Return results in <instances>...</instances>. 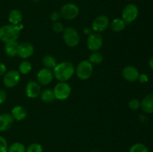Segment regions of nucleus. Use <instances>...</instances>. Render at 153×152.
<instances>
[{"label":"nucleus","mask_w":153,"mask_h":152,"mask_svg":"<svg viewBox=\"0 0 153 152\" xmlns=\"http://www.w3.org/2000/svg\"><path fill=\"white\" fill-rule=\"evenodd\" d=\"M103 45L102 36L100 33H91L87 39V46L91 52H98Z\"/></svg>","instance_id":"nucleus-9"},{"label":"nucleus","mask_w":153,"mask_h":152,"mask_svg":"<svg viewBox=\"0 0 153 152\" xmlns=\"http://www.w3.org/2000/svg\"><path fill=\"white\" fill-rule=\"evenodd\" d=\"M126 25V23L124 22L122 18H115L112 20V22H110L109 26L112 31L115 33H119L125 29Z\"/></svg>","instance_id":"nucleus-19"},{"label":"nucleus","mask_w":153,"mask_h":152,"mask_svg":"<svg viewBox=\"0 0 153 152\" xmlns=\"http://www.w3.org/2000/svg\"><path fill=\"white\" fill-rule=\"evenodd\" d=\"M122 75L127 81L134 82L138 80L140 73L136 67L133 66H126L123 69Z\"/></svg>","instance_id":"nucleus-14"},{"label":"nucleus","mask_w":153,"mask_h":152,"mask_svg":"<svg viewBox=\"0 0 153 152\" xmlns=\"http://www.w3.org/2000/svg\"><path fill=\"white\" fill-rule=\"evenodd\" d=\"M8 148V144L4 137L0 136V152H7Z\"/></svg>","instance_id":"nucleus-30"},{"label":"nucleus","mask_w":153,"mask_h":152,"mask_svg":"<svg viewBox=\"0 0 153 152\" xmlns=\"http://www.w3.org/2000/svg\"><path fill=\"white\" fill-rule=\"evenodd\" d=\"M25 95L29 98H36L40 96L41 92V86L34 80H30L25 87Z\"/></svg>","instance_id":"nucleus-13"},{"label":"nucleus","mask_w":153,"mask_h":152,"mask_svg":"<svg viewBox=\"0 0 153 152\" xmlns=\"http://www.w3.org/2000/svg\"><path fill=\"white\" fill-rule=\"evenodd\" d=\"M64 28H65V27H64V24H63L62 22H59V21L53 22V24H52V31H53L55 33H57V34L63 33Z\"/></svg>","instance_id":"nucleus-28"},{"label":"nucleus","mask_w":153,"mask_h":152,"mask_svg":"<svg viewBox=\"0 0 153 152\" xmlns=\"http://www.w3.org/2000/svg\"><path fill=\"white\" fill-rule=\"evenodd\" d=\"M22 28L23 25L22 24L18 25L11 24L3 25L0 28V40L4 43L16 41L20 35V31Z\"/></svg>","instance_id":"nucleus-2"},{"label":"nucleus","mask_w":153,"mask_h":152,"mask_svg":"<svg viewBox=\"0 0 153 152\" xmlns=\"http://www.w3.org/2000/svg\"><path fill=\"white\" fill-rule=\"evenodd\" d=\"M60 18H61V15H60L59 11H53L52 13H51L50 16H49V19L53 22H58Z\"/></svg>","instance_id":"nucleus-31"},{"label":"nucleus","mask_w":153,"mask_h":152,"mask_svg":"<svg viewBox=\"0 0 153 152\" xmlns=\"http://www.w3.org/2000/svg\"><path fill=\"white\" fill-rule=\"evenodd\" d=\"M34 53V47L31 43L23 42L19 43L17 48V55L16 56L19 57L22 59H27L32 56Z\"/></svg>","instance_id":"nucleus-12"},{"label":"nucleus","mask_w":153,"mask_h":152,"mask_svg":"<svg viewBox=\"0 0 153 152\" xmlns=\"http://www.w3.org/2000/svg\"><path fill=\"white\" fill-rule=\"evenodd\" d=\"M54 77L59 82H67L73 77L76 73V67L73 63L69 61H62L58 63L56 66L52 70Z\"/></svg>","instance_id":"nucleus-1"},{"label":"nucleus","mask_w":153,"mask_h":152,"mask_svg":"<svg viewBox=\"0 0 153 152\" xmlns=\"http://www.w3.org/2000/svg\"><path fill=\"white\" fill-rule=\"evenodd\" d=\"M7 94L4 89H0V104H3L6 101Z\"/></svg>","instance_id":"nucleus-32"},{"label":"nucleus","mask_w":153,"mask_h":152,"mask_svg":"<svg viewBox=\"0 0 153 152\" xmlns=\"http://www.w3.org/2000/svg\"><path fill=\"white\" fill-rule=\"evenodd\" d=\"M32 70V65L28 61H23L19 65V72L20 75H27Z\"/></svg>","instance_id":"nucleus-24"},{"label":"nucleus","mask_w":153,"mask_h":152,"mask_svg":"<svg viewBox=\"0 0 153 152\" xmlns=\"http://www.w3.org/2000/svg\"><path fill=\"white\" fill-rule=\"evenodd\" d=\"M110 25L109 18L105 15H100L94 19L91 28L96 33H102L105 31Z\"/></svg>","instance_id":"nucleus-10"},{"label":"nucleus","mask_w":153,"mask_h":152,"mask_svg":"<svg viewBox=\"0 0 153 152\" xmlns=\"http://www.w3.org/2000/svg\"><path fill=\"white\" fill-rule=\"evenodd\" d=\"M53 92L56 100L64 101L70 96L72 92L71 86L67 82H58L53 88Z\"/></svg>","instance_id":"nucleus-5"},{"label":"nucleus","mask_w":153,"mask_h":152,"mask_svg":"<svg viewBox=\"0 0 153 152\" xmlns=\"http://www.w3.org/2000/svg\"><path fill=\"white\" fill-rule=\"evenodd\" d=\"M31 1H32V2H34V3H37V2H38L40 0H31Z\"/></svg>","instance_id":"nucleus-37"},{"label":"nucleus","mask_w":153,"mask_h":152,"mask_svg":"<svg viewBox=\"0 0 153 152\" xmlns=\"http://www.w3.org/2000/svg\"><path fill=\"white\" fill-rule=\"evenodd\" d=\"M6 72H7V67L5 64L0 62V76H4Z\"/></svg>","instance_id":"nucleus-33"},{"label":"nucleus","mask_w":153,"mask_h":152,"mask_svg":"<svg viewBox=\"0 0 153 152\" xmlns=\"http://www.w3.org/2000/svg\"><path fill=\"white\" fill-rule=\"evenodd\" d=\"M61 17L66 20H73L79 14V8L76 4L67 3L61 7L59 10Z\"/></svg>","instance_id":"nucleus-6"},{"label":"nucleus","mask_w":153,"mask_h":152,"mask_svg":"<svg viewBox=\"0 0 153 152\" xmlns=\"http://www.w3.org/2000/svg\"><path fill=\"white\" fill-rule=\"evenodd\" d=\"M25 146L19 142H13L8 146L7 152H25Z\"/></svg>","instance_id":"nucleus-25"},{"label":"nucleus","mask_w":153,"mask_h":152,"mask_svg":"<svg viewBox=\"0 0 153 152\" xmlns=\"http://www.w3.org/2000/svg\"><path fill=\"white\" fill-rule=\"evenodd\" d=\"M13 116L10 113H4L0 114V131L4 132L11 128L13 123Z\"/></svg>","instance_id":"nucleus-15"},{"label":"nucleus","mask_w":153,"mask_h":152,"mask_svg":"<svg viewBox=\"0 0 153 152\" xmlns=\"http://www.w3.org/2000/svg\"><path fill=\"white\" fill-rule=\"evenodd\" d=\"M128 106L131 110H137L140 107V101L137 98H132L128 101Z\"/></svg>","instance_id":"nucleus-29"},{"label":"nucleus","mask_w":153,"mask_h":152,"mask_svg":"<svg viewBox=\"0 0 153 152\" xmlns=\"http://www.w3.org/2000/svg\"><path fill=\"white\" fill-rule=\"evenodd\" d=\"M138 80H139V81L140 82V83H146V82L148 81L149 78H148L147 75L140 74V75H139V77H138Z\"/></svg>","instance_id":"nucleus-34"},{"label":"nucleus","mask_w":153,"mask_h":152,"mask_svg":"<svg viewBox=\"0 0 153 152\" xmlns=\"http://www.w3.org/2000/svg\"><path fill=\"white\" fill-rule=\"evenodd\" d=\"M80 34L74 27H65L63 31V40L67 46L70 48L76 47L80 43Z\"/></svg>","instance_id":"nucleus-3"},{"label":"nucleus","mask_w":153,"mask_h":152,"mask_svg":"<svg viewBox=\"0 0 153 152\" xmlns=\"http://www.w3.org/2000/svg\"><path fill=\"white\" fill-rule=\"evenodd\" d=\"M129 152H149L147 146L143 143L137 142L132 145L129 148Z\"/></svg>","instance_id":"nucleus-26"},{"label":"nucleus","mask_w":153,"mask_h":152,"mask_svg":"<svg viewBox=\"0 0 153 152\" xmlns=\"http://www.w3.org/2000/svg\"><path fill=\"white\" fill-rule=\"evenodd\" d=\"M40 98V100L44 103H52L56 100L53 90L51 89H46L41 91Z\"/></svg>","instance_id":"nucleus-21"},{"label":"nucleus","mask_w":153,"mask_h":152,"mask_svg":"<svg viewBox=\"0 0 153 152\" xmlns=\"http://www.w3.org/2000/svg\"><path fill=\"white\" fill-rule=\"evenodd\" d=\"M139 15V9L136 4H128L124 7L121 14V18L126 24H130L134 22Z\"/></svg>","instance_id":"nucleus-7"},{"label":"nucleus","mask_w":153,"mask_h":152,"mask_svg":"<svg viewBox=\"0 0 153 152\" xmlns=\"http://www.w3.org/2000/svg\"><path fill=\"white\" fill-rule=\"evenodd\" d=\"M42 63H43L44 68L53 70V69L58 64V62H57V60L55 57L50 55H45L43 58V59H42Z\"/></svg>","instance_id":"nucleus-22"},{"label":"nucleus","mask_w":153,"mask_h":152,"mask_svg":"<svg viewBox=\"0 0 153 152\" xmlns=\"http://www.w3.org/2000/svg\"><path fill=\"white\" fill-rule=\"evenodd\" d=\"M103 61V56L100 52H93L88 58V61L93 65H99Z\"/></svg>","instance_id":"nucleus-23"},{"label":"nucleus","mask_w":153,"mask_h":152,"mask_svg":"<svg viewBox=\"0 0 153 152\" xmlns=\"http://www.w3.org/2000/svg\"><path fill=\"white\" fill-rule=\"evenodd\" d=\"M94 73V65L88 61L84 60L79 63L76 68V76L82 80H86L92 76Z\"/></svg>","instance_id":"nucleus-4"},{"label":"nucleus","mask_w":153,"mask_h":152,"mask_svg":"<svg viewBox=\"0 0 153 152\" xmlns=\"http://www.w3.org/2000/svg\"><path fill=\"white\" fill-rule=\"evenodd\" d=\"M10 114L13 119L16 121H22L28 116V111L24 107L21 105L15 106L12 108Z\"/></svg>","instance_id":"nucleus-16"},{"label":"nucleus","mask_w":153,"mask_h":152,"mask_svg":"<svg viewBox=\"0 0 153 152\" xmlns=\"http://www.w3.org/2000/svg\"><path fill=\"white\" fill-rule=\"evenodd\" d=\"M84 32H85V34L87 35H89V34H91V29H89V28H85V30H84Z\"/></svg>","instance_id":"nucleus-35"},{"label":"nucleus","mask_w":153,"mask_h":152,"mask_svg":"<svg viewBox=\"0 0 153 152\" xmlns=\"http://www.w3.org/2000/svg\"><path fill=\"white\" fill-rule=\"evenodd\" d=\"M21 80V75L19 71L15 69H11L7 71L4 74L3 77V83L7 88L11 89L19 84Z\"/></svg>","instance_id":"nucleus-8"},{"label":"nucleus","mask_w":153,"mask_h":152,"mask_svg":"<svg viewBox=\"0 0 153 152\" xmlns=\"http://www.w3.org/2000/svg\"><path fill=\"white\" fill-rule=\"evenodd\" d=\"M18 45H19V43H17V41L9 42V43H4V53L8 57H11V58L16 56Z\"/></svg>","instance_id":"nucleus-20"},{"label":"nucleus","mask_w":153,"mask_h":152,"mask_svg":"<svg viewBox=\"0 0 153 152\" xmlns=\"http://www.w3.org/2000/svg\"><path fill=\"white\" fill-rule=\"evenodd\" d=\"M53 78V72L49 69H41L37 74V82L40 86H47L51 83Z\"/></svg>","instance_id":"nucleus-11"},{"label":"nucleus","mask_w":153,"mask_h":152,"mask_svg":"<svg viewBox=\"0 0 153 152\" xmlns=\"http://www.w3.org/2000/svg\"><path fill=\"white\" fill-rule=\"evenodd\" d=\"M140 108L146 113H153V93L148 94L142 99Z\"/></svg>","instance_id":"nucleus-17"},{"label":"nucleus","mask_w":153,"mask_h":152,"mask_svg":"<svg viewBox=\"0 0 153 152\" xmlns=\"http://www.w3.org/2000/svg\"><path fill=\"white\" fill-rule=\"evenodd\" d=\"M22 21V13L18 9H13L9 12L8 22L10 24L18 25L21 24Z\"/></svg>","instance_id":"nucleus-18"},{"label":"nucleus","mask_w":153,"mask_h":152,"mask_svg":"<svg viewBox=\"0 0 153 152\" xmlns=\"http://www.w3.org/2000/svg\"><path fill=\"white\" fill-rule=\"evenodd\" d=\"M149 67H150V68L153 70V56L150 58V60H149Z\"/></svg>","instance_id":"nucleus-36"},{"label":"nucleus","mask_w":153,"mask_h":152,"mask_svg":"<svg viewBox=\"0 0 153 152\" xmlns=\"http://www.w3.org/2000/svg\"><path fill=\"white\" fill-rule=\"evenodd\" d=\"M25 152H43V148L40 143L33 142L26 148Z\"/></svg>","instance_id":"nucleus-27"}]
</instances>
